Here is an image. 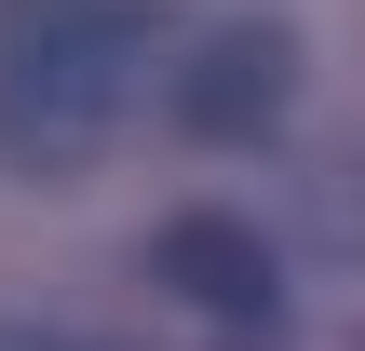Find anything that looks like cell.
I'll return each instance as SVG.
<instances>
[{
	"label": "cell",
	"instance_id": "obj_1",
	"mask_svg": "<svg viewBox=\"0 0 365 351\" xmlns=\"http://www.w3.org/2000/svg\"><path fill=\"white\" fill-rule=\"evenodd\" d=\"M149 68V27L122 0H0V162L68 176L122 135Z\"/></svg>",
	"mask_w": 365,
	"mask_h": 351
},
{
	"label": "cell",
	"instance_id": "obj_2",
	"mask_svg": "<svg viewBox=\"0 0 365 351\" xmlns=\"http://www.w3.org/2000/svg\"><path fill=\"white\" fill-rule=\"evenodd\" d=\"M149 271H163V284H176L190 311H217V325H271V311H284V271H271V243H257L244 216H217V203L163 216Z\"/></svg>",
	"mask_w": 365,
	"mask_h": 351
},
{
	"label": "cell",
	"instance_id": "obj_3",
	"mask_svg": "<svg viewBox=\"0 0 365 351\" xmlns=\"http://www.w3.org/2000/svg\"><path fill=\"white\" fill-rule=\"evenodd\" d=\"M298 95V41L284 27H217L190 68H176V122L190 135H271Z\"/></svg>",
	"mask_w": 365,
	"mask_h": 351
},
{
	"label": "cell",
	"instance_id": "obj_4",
	"mask_svg": "<svg viewBox=\"0 0 365 351\" xmlns=\"http://www.w3.org/2000/svg\"><path fill=\"white\" fill-rule=\"evenodd\" d=\"M0 351H68V338H27V325H0Z\"/></svg>",
	"mask_w": 365,
	"mask_h": 351
}]
</instances>
